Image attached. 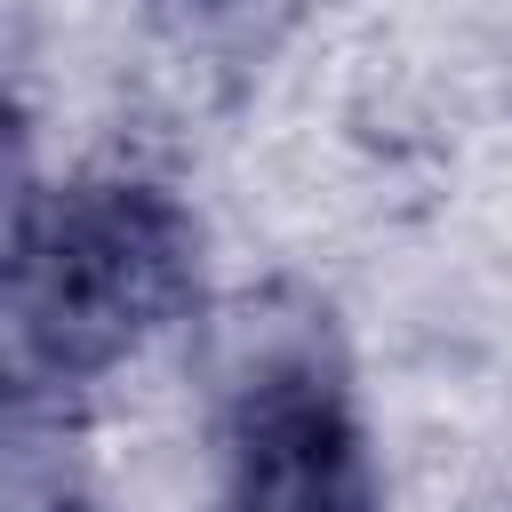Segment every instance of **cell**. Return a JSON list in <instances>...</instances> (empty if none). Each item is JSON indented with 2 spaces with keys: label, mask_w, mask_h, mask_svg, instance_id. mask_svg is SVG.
Returning <instances> with one entry per match:
<instances>
[{
  "label": "cell",
  "mask_w": 512,
  "mask_h": 512,
  "mask_svg": "<svg viewBox=\"0 0 512 512\" xmlns=\"http://www.w3.org/2000/svg\"><path fill=\"white\" fill-rule=\"evenodd\" d=\"M200 304V216L152 176H64L8 216V368L80 392Z\"/></svg>",
  "instance_id": "obj_1"
},
{
  "label": "cell",
  "mask_w": 512,
  "mask_h": 512,
  "mask_svg": "<svg viewBox=\"0 0 512 512\" xmlns=\"http://www.w3.org/2000/svg\"><path fill=\"white\" fill-rule=\"evenodd\" d=\"M216 512H384L352 368L320 312L264 320L216 392Z\"/></svg>",
  "instance_id": "obj_2"
}]
</instances>
